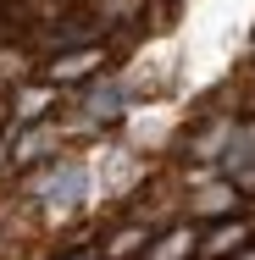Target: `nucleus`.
<instances>
[{"mask_svg":"<svg viewBox=\"0 0 255 260\" xmlns=\"http://www.w3.org/2000/svg\"><path fill=\"white\" fill-rule=\"evenodd\" d=\"M189 244H194L189 233H172L166 244H155V255H150V260H183V255H189Z\"/></svg>","mask_w":255,"mask_h":260,"instance_id":"nucleus-1","label":"nucleus"},{"mask_svg":"<svg viewBox=\"0 0 255 260\" xmlns=\"http://www.w3.org/2000/svg\"><path fill=\"white\" fill-rule=\"evenodd\" d=\"M239 238H244V227H228L222 238H211V249H205V255H228V249H233Z\"/></svg>","mask_w":255,"mask_h":260,"instance_id":"nucleus-2","label":"nucleus"},{"mask_svg":"<svg viewBox=\"0 0 255 260\" xmlns=\"http://www.w3.org/2000/svg\"><path fill=\"white\" fill-rule=\"evenodd\" d=\"M239 260H255V249H250V255H239Z\"/></svg>","mask_w":255,"mask_h":260,"instance_id":"nucleus-3","label":"nucleus"},{"mask_svg":"<svg viewBox=\"0 0 255 260\" xmlns=\"http://www.w3.org/2000/svg\"><path fill=\"white\" fill-rule=\"evenodd\" d=\"M78 260H95V255H78Z\"/></svg>","mask_w":255,"mask_h":260,"instance_id":"nucleus-4","label":"nucleus"}]
</instances>
